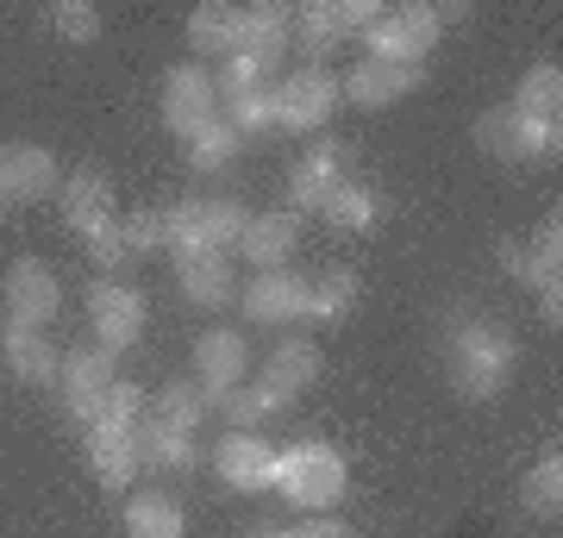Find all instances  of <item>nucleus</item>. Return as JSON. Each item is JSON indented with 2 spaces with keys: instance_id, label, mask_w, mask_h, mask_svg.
<instances>
[{
  "instance_id": "obj_32",
  "label": "nucleus",
  "mask_w": 563,
  "mask_h": 538,
  "mask_svg": "<svg viewBox=\"0 0 563 538\" xmlns=\"http://www.w3.org/2000/svg\"><path fill=\"white\" fill-rule=\"evenodd\" d=\"M213 414L201 395V382H163L157 395H151V419L163 426H181V432H201V419Z\"/></svg>"
},
{
  "instance_id": "obj_1",
  "label": "nucleus",
  "mask_w": 563,
  "mask_h": 538,
  "mask_svg": "<svg viewBox=\"0 0 563 538\" xmlns=\"http://www.w3.org/2000/svg\"><path fill=\"white\" fill-rule=\"evenodd\" d=\"M507 370H514V344L495 319L483 314H457L451 319V382H457L470 400H488L507 388Z\"/></svg>"
},
{
  "instance_id": "obj_27",
  "label": "nucleus",
  "mask_w": 563,
  "mask_h": 538,
  "mask_svg": "<svg viewBox=\"0 0 563 538\" xmlns=\"http://www.w3.org/2000/svg\"><path fill=\"white\" fill-rule=\"evenodd\" d=\"M263 382H276L282 395H301V388H313V382H320V344H313V339H282L276 351H269Z\"/></svg>"
},
{
  "instance_id": "obj_15",
  "label": "nucleus",
  "mask_w": 563,
  "mask_h": 538,
  "mask_svg": "<svg viewBox=\"0 0 563 538\" xmlns=\"http://www.w3.org/2000/svg\"><path fill=\"white\" fill-rule=\"evenodd\" d=\"M132 444H139V470H163V476H188V470L201 463L195 432L163 426V419H151V414H144V426L132 432Z\"/></svg>"
},
{
  "instance_id": "obj_24",
  "label": "nucleus",
  "mask_w": 563,
  "mask_h": 538,
  "mask_svg": "<svg viewBox=\"0 0 563 538\" xmlns=\"http://www.w3.org/2000/svg\"><path fill=\"white\" fill-rule=\"evenodd\" d=\"M288 44H301L307 63H320L344 44V25H339V7L332 0H307V7H295V25H288Z\"/></svg>"
},
{
  "instance_id": "obj_40",
  "label": "nucleus",
  "mask_w": 563,
  "mask_h": 538,
  "mask_svg": "<svg viewBox=\"0 0 563 538\" xmlns=\"http://www.w3.org/2000/svg\"><path fill=\"white\" fill-rule=\"evenodd\" d=\"M81 244H88V257L101 263V270H120L132 251H125V232H120V220H107V226H95V232H81Z\"/></svg>"
},
{
  "instance_id": "obj_35",
  "label": "nucleus",
  "mask_w": 563,
  "mask_h": 538,
  "mask_svg": "<svg viewBox=\"0 0 563 538\" xmlns=\"http://www.w3.org/2000/svg\"><path fill=\"white\" fill-rule=\"evenodd\" d=\"M244 226H251V213H244L232 195L201 200V244H207V251H232V244L244 239Z\"/></svg>"
},
{
  "instance_id": "obj_3",
  "label": "nucleus",
  "mask_w": 563,
  "mask_h": 538,
  "mask_svg": "<svg viewBox=\"0 0 563 538\" xmlns=\"http://www.w3.org/2000/svg\"><path fill=\"white\" fill-rule=\"evenodd\" d=\"M439 39H444V20H439V7H426V0H413V7H383V20L363 32L369 57L413 63V69L432 57V44Z\"/></svg>"
},
{
  "instance_id": "obj_39",
  "label": "nucleus",
  "mask_w": 563,
  "mask_h": 538,
  "mask_svg": "<svg viewBox=\"0 0 563 538\" xmlns=\"http://www.w3.org/2000/svg\"><path fill=\"white\" fill-rule=\"evenodd\" d=\"M125 232V251L132 257H151V251H169V232H163V207H144V213H132V220H120Z\"/></svg>"
},
{
  "instance_id": "obj_12",
  "label": "nucleus",
  "mask_w": 563,
  "mask_h": 538,
  "mask_svg": "<svg viewBox=\"0 0 563 538\" xmlns=\"http://www.w3.org/2000/svg\"><path fill=\"white\" fill-rule=\"evenodd\" d=\"M420 81H426V76L413 69V63L363 57V63H351V76L339 81V100H351V107H395V100L413 95Z\"/></svg>"
},
{
  "instance_id": "obj_38",
  "label": "nucleus",
  "mask_w": 563,
  "mask_h": 538,
  "mask_svg": "<svg viewBox=\"0 0 563 538\" xmlns=\"http://www.w3.org/2000/svg\"><path fill=\"white\" fill-rule=\"evenodd\" d=\"M44 20H51V32H57V39H69V44H88L95 32H101V13H95L88 0H57Z\"/></svg>"
},
{
  "instance_id": "obj_26",
  "label": "nucleus",
  "mask_w": 563,
  "mask_h": 538,
  "mask_svg": "<svg viewBox=\"0 0 563 538\" xmlns=\"http://www.w3.org/2000/svg\"><path fill=\"white\" fill-rule=\"evenodd\" d=\"M125 532L132 538H188V514H181V501L144 488V495L125 501Z\"/></svg>"
},
{
  "instance_id": "obj_9",
  "label": "nucleus",
  "mask_w": 563,
  "mask_h": 538,
  "mask_svg": "<svg viewBox=\"0 0 563 538\" xmlns=\"http://www.w3.org/2000/svg\"><path fill=\"white\" fill-rule=\"evenodd\" d=\"M57 276H51V263L44 257H20L13 270H7V314H13V326H25V332H44L51 319H57Z\"/></svg>"
},
{
  "instance_id": "obj_17",
  "label": "nucleus",
  "mask_w": 563,
  "mask_h": 538,
  "mask_svg": "<svg viewBox=\"0 0 563 538\" xmlns=\"http://www.w3.org/2000/svg\"><path fill=\"white\" fill-rule=\"evenodd\" d=\"M301 300H307L301 276L263 270V276H251V288H244V314L257 319V326H295V319H301Z\"/></svg>"
},
{
  "instance_id": "obj_16",
  "label": "nucleus",
  "mask_w": 563,
  "mask_h": 538,
  "mask_svg": "<svg viewBox=\"0 0 563 538\" xmlns=\"http://www.w3.org/2000/svg\"><path fill=\"white\" fill-rule=\"evenodd\" d=\"M201 395H207V407H220V414H225V426H232V432H263V419H276L282 407L295 400V395H282L276 382H263V376L251 382V388L239 382V388H220V395H213V388H201Z\"/></svg>"
},
{
  "instance_id": "obj_18",
  "label": "nucleus",
  "mask_w": 563,
  "mask_h": 538,
  "mask_svg": "<svg viewBox=\"0 0 563 538\" xmlns=\"http://www.w3.org/2000/svg\"><path fill=\"white\" fill-rule=\"evenodd\" d=\"M0 358H7V370H13L25 388H51V382L63 376L57 344L44 339V332H25V326H7V332H0Z\"/></svg>"
},
{
  "instance_id": "obj_14",
  "label": "nucleus",
  "mask_w": 563,
  "mask_h": 538,
  "mask_svg": "<svg viewBox=\"0 0 563 538\" xmlns=\"http://www.w3.org/2000/svg\"><path fill=\"white\" fill-rule=\"evenodd\" d=\"M195 376H201V388H239L244 376H251V344L239 339V332H225V326H213V332H201L195 339Z\"/></svg>"
},
{
  "instance_id": "obj_6",
  "label": "nucleus",
  "mask_w": 563,
  "mask_h": 538,
  "mask_svg": "<svg viewBox=\"0 0 563 538\" xmlns=\"http://www.w3.org/2000/svg\"><path fill=\"white\" fill-rule=\"evenodd\" d=\"M120 382V370H113V351L107 344H76L69 358H63V400H69V414L81 419V432L101 419V395Z\"/></svg>"
},
{
  "instance_id": "obj_23",
  "label": "nucleus",
  "mask_w": 563,
  "mask_h": 538,
  "mask_svg": "<svg viewBox=\"0 0 563 538\" xmlns=\"http://www.w3.org/2000/svg\"><path fill=\"white\" fill-rule=\"evenodd\" d=\"M88 463H95L101 488H132V476H139V444H132V432L88 426Z\"/></svg>"
},
{
  "instance_id": "obj_25",
  "label": "nucleus",
  "mask_w": 563,
  "mask_h": 538,
  "mask_svg": "<svg viewBox=\"0 0 563 538\" xmlns=\"http://www.w3.org/2000/svg\"><path fill=\"white\" fill-rule=\"evenodd\" d=\"M282 51L288 44H239L232 57H225V69H220V95H244V88H269L276 81V69H282Z\"/></svg>"
},
{
  "instance_id": "obj_22",
  "label": "nucleus",
  "mask_w": 563,
  "mask_h": 538,
  "mask_svg": "<svg viewBox=\"0 0 563 538\" xmlns=\"http://www.w3.org/2000/svg\"><path fill=\"white\" fill-rule=\"evenodd\" d=\"M188 44H195L201 57H232V51L244 44L239 7H225V0H207V7H195V13H188Z\"/></svg>"
},
{
  "instance_id": "obj_5",
  "label": "nucleus",
  "mask_w": 563,
  "mask_h": 538,
  "mask_svg": "<svg viewBox=\"0 0 563 538\" xmlns=\"http://www.w3.org/2000/svg\"><path fill=\"white\" fill-rule=\"evenodd\" d=\"M476 144H483L488 157H507V163L558 157V125L526 120L520 107H488L483 120H476Z\"/></svg>"
},
{
  "instance_id": "obj_37",
  "label": "nucleus",
  "mask_w": 563,
  "mask_h": 538,
  "mask_svg": "<svg viewBox=\"0 0 563 538\" xmlns=\"http://www.w3.org/2000/svg\"><path fill=\"white\" fill-rule=\"evenodd\" d=\"M144 414H151L144 388H132V382H113V388L101 395V419H95V426H113V432H139Z\"/></svg>"
},
{
  "instance_id": "obj_7",
  "label": "nucleus",
  "mask_w": 563,
  "mask_h": 538,
  "mask_svg": "<svg viewBox=\"0 0 563 538\" xmlns=\"http://www.w3.org/2000/svg\"><path fill=\"white\" fill-rule=\"evenodd\" d=\"M207 120H220V88L207 76L201 63H176L169 76H163V125L169 132H201Z\"/></svg>"
},
{
  "instance_id": "obj_31",
  "label": "nucleus",
  "mask_w": 563,
  "mask_h": 538,
  "mask_svg": "<svg viewBox=\"0 0 563 538\" xmlns=\"http://www.w3.org/2000/svg\"><path fill=\"white\" fill-rule=\"evenodd\" d=\"M239 151H244V139L225 120H207L201 132H188V163H195L201 176H225V169L239 163Z\"/></svg>"
},
{
  "instance_id": "obj_36",
  "label": "nucleus",
  "mask_w": 563,
  "mask_h": 538,
  "mask_svg": "<svg viewBox=\"0 0 563 538\" xmlns=\"http://www.w3.org/2000/svg\"><path fill=\"white\" fill-rule=\"evenodd\" d=\"M239 20H244V44H288L295 7H282V0H257V7H239Z\"/></svg>"
},
{
  "instance_id": "obj_34",
  "label": "nucleus",
  "mask_w": 563,
  "mask_h": 538,
  "mask_svg": "<svg viewBox=\"0 0 563 538\" xmlns=\"http://www.w3.org/2000/svg\"><path fill=\"white\" fill-rule=\"evenodd\" d=\"M239 139H257L276 125V88H244V95H225V113H220Z\"/></svg>"
},
{
  "instance_id": "obj_29",
  "label": "nucleus",
  "mask_w": 563,
  "mask_h": 538,
  "mask_svg": "<svg viewBox=\"0 0 563 538\" xmlns=\"http://www.w3.org/2000/svg\"><path fill=\"white\" fill-rule=\"evenodd\" d=\"M351 307H357V276H351V270H325L320 282H307L301 319L307 326H339Z\"/></svg>"
},
{
  "instance_id": "obj_10",
  "label": "nucleus",
  "mask_w": 563,
  "mask_h": 538,
  "mask_svg": "<svg viewBox=\"0 0 563 538\" xmlns=\"http://www.w3.org/2000/svg\"><path fill=\"white\" fill-rule=\"evenodd\" d=\"M213 470H220L225 488H244V495L276 488V444L263 439V432H225L213 444Z\"/></svg>"
},
{
  "instance_id": "obj_4",
  "label": "nucleus",
  "mask_w": 563,
  "mask_h": 538,
  "mask_svg": "<svg viewBox=\"0 0 563 538\" xmlns=\"http://www.w3.org/2000/svg\"><path fill=\"white\" fill-rule=\"evenodd\" d=\"M339 113V76L320 63H301L276 81V125L282 132H325V120Z\"/></svg>"
},
{
  "instance_id": "obj_8",
  "label": "nucleus",
  "mask_w": 563,
  "mask_h": 538,
  "mask_svg": "<svg viewBox=\"0 0 563 538\" xmlns=\"http://www.w3.org/2000/svg\"><path fill=\"white\" fill-rule=\"evenodd\" d=\"M339 182H351V157H344L339 139H320L313 151H301L295 176H288V213H295V220H301V213H320L325 195H332Z\"/></svg>"
},
{
  "instance_id": "obj_21",
  "label": "nucleus",
  "mask_w": 563,
  "mask_h": 538,
  "mask_svg": "<svg viewBox=\"0 0 563 538\" xmlns=\"http://www.w3.org/2000/svg\"><path fill=\"white\" fill-rule=\"evenodd\" d=\"M57 207L76 232H95V226L113 220V188H107V176H95V169H76V176L57 182Z\"/></svg>"
},
{
  "instance_id": "obj_44",
  "label": "nucleus",
  "mask_w": 563,
  "mask_h": 538,
  "mask_svg": "<svg viewBox=\"0 0 563 538\" xmlns=\"http://www.w3.org/2000/svg\"><path fill=\"white\" fill-rule=\"evenodd\" d=\"M7 207H13V195H7V182H0V220H7Z\"/></svg>"
},
{
  "instance_id": "obj_19",
  "label": "nucleus",
  "mask_w": 563,
  "mask_h": 538,
  "mask_svg": "<svg viewBox=\"0 0 563 538\" xmlns=\"http://www.w3.org/2000/svg\"><path fill=\"white\" fill-rule=\"evenodd\" d=\"M0 182H7V195L13 200H44L57 195V163H51V151H38V144H0Z\"/></svg>"
},
{
  "instance_id": "obj_33",
  "label": "nucleus",
  "mask_w": 563,
  "mask_h": 538,
  "mask_svg": "<svg viewBox=\"0 0 563 538\" xmlns=\"http://www.w3.org/2000/svg\"><path fill=\"white\" fill-rule=\"evenodd\" d=\"M520 507H526L532 519H558V514H563V458H558V451H551V458H539L532 470H526Z\"/></svg>"
},
{
  "instance_id": "obj_13",
  "label": "nucleus",
  "mask_w": 563,
  "mask_h": 538,
  "mask_svg": "<svg viewBox=\"0 0 563 538\" xmlns=\"http://www.w3.org/2000/svg\"><path fill=\"white\" fill-rule=\"evenodd\" d=\"M295 244H301V220L282 207V213H251V226H244L239 251L251 257V276H263V270H288Z\"/></svg>"
},
{
  "instance_id": "obj_11",
  "label": "nucleus",
  "mask_w": 563,
  "mask_h": 538,
  "mask_svg": "<svg viewBox=\"0 0 563 538\" xmlns=\"http://www.w3.org/2000/svg\"><path fill=\"white\" fill-rule=\"evenodd\" d=\"M88 319H95V344L125 351V344H139V332H144V295L125 288V282H95V288H88Z\"/></svg>"
},
{
  "instance_id": "obj_28",
  "label": "nucleus",
  "mask_w": 563,
  "mask_h": 538,
  "mask_svg": "<svg viewBox=\"0 0 563 538\" xmlns=\"http://www.w3.org/2000/svg\"><path fill=\"white\" fill-rule=\"evenodd\" d=\"M320 213H325L332 232H351V239H357V232H369V226L383 220V200H376V188H363V182H339V188L325 195Z\"/></svg>"
},
{
  "instance_id": "obj_20",
  "label": "nucleus",
  "mask_w": 563,
  "mask_h": 538,
  "mask_svg": "<svg viewBox=\"0 0 563 538\" xmlns=\"http://www.w3.org/2000/svg\"><path fill=\"white\" fill-rule=\"evenodd\" d=\"M176 282L195 307H225L232 300V257L225 251H176Z\"/></svg>"
},
{
  "instance_id": "obj_2",
  "label": "nucleus",
  "mask_w": 563,
  "mask_h": 538,
  "mask_svg": "<svg viewBox=\"0 0 563 538\" xmlns=\"http://www.w3.org/2000/svg\"><path fill=\"white\" fill-rule=\"evenodd\" d=\"M276 488L295 507H307V514H325L332 501H344L351 470H344V458L325 439H295L288 451H276Z\"/></svg>"
},
{
  "instance_id": "obj_30",
  "label": "nucleus",
  "mask_w": 563,
  "mask_h": 538,
  "mask_svg": "<svg viewBox=\"0 0 563 538\" xmlns=\"http://www.w3.org/2000/svg\"><path fill=\"white\" fill-rule=\"evenodd\" d=\"M507 107H520L526 120L539 125H558V107H563V69L558 63H532L520 76V95L507 100Z\"/></svg>"
},
{
  "instance_id": "obj_43",
  "label": "nucleus",
  "mask_w": 563,
  "mask_h": 538,
  "mask_svg": "<svg viewBox=\"0 0 563 538\" xmlns=\"http://www.w3.org/2000/svg\"><path fill=\"white\" fill-rule=\"evenodd\" d=\"M244 538H295V532H288V526H269V519H257V526H251Z\"/></svg>"
},
{
  "instance_id": "obj_42",
  "label": "nucleus",
  "mask_w": 563,
  "mask_h": 538,
  "mask_svg": "<svg viewBox=\"0 0 563 538\" xmlns=\"http://www.w3.org/2000/svg\"><path fill=\"white\" fill-rule=\"evenodd\" d=\"M501 263L514 270V276L526 282V244H514V239H501Z\"/></svg>"
},
{
  "instance_id": "obj_41",
  "label": "nucleus",
  "mask_w": 563,
  "mask_h": 538,
  "mask_svg": "<svg viewBox=\"0 0 563 538\" xmlns=\"http://www.w3.org/2000/svg\"><path fill=\"white\" fill-rule=\"evenodd\" d=\"M295 538H357V532H351V526H344V519H307V526H301V532H295Z\"/></svg>"
}]
</instances>
